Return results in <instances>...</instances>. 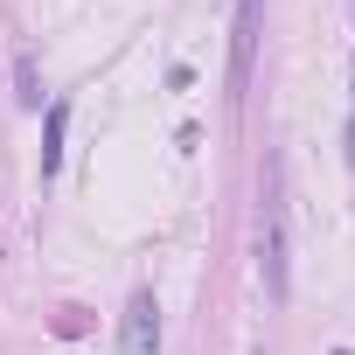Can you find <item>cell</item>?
<instances>
[{"label": "cell", "mask_w": 355, "mask_h": 355, "mask_svg": "<svg viewBox=\"0 0 355 355\" xmlns=\"http://www.w3.org/2000/svg\"><path fill=\"white\" fill-rule=\"evenodd\" d=\"M258 279L265 300L293 293V258H286V160L265 167V202H258Z\"/></svg>", "instance_id": "6da1fadb"}, {"label": "cell", "mask_w": 355, "mask_h": 355, "mask_svg": "<svg viewBox=\"0 0 355 355\" xmlns=\"http://www.w3.org/2000/svg\"><path fill=\"white\" fill-rule=\"evenodd\" d=\"M258 28H265V0H237V15H230V98H244V91H251Z\"/></svg>", "instance_id": "7a4b0ae2"}, {"label": "cell", "mask_w": 355, "mask_h": 355, "mask_svg": "<svg viewBox=\"0 0 355 355\" xmlns=\"http://www.w3.org/2000/svg\"><path fill=\"white\" fill-rule=\"evenodd\" d=\"M119 355H160V300L139 286L119 313Z\"/></svg>", "instance_id": "3957f363"}, {"label": "cell", "mask_w": 355, "mask_h": 355, "mask_svg": "<svg viewBox=\"0 0 355 355\" xmlns=\"http://www.w3.org/2000/svg\"><path fill=\"white\" fill-rule=\"evenodd\" d=\"M63 139H70V105L49 98V112H42V174L63 167Z\"/></svg>", "instance_id": "277c9868"}, {"label": "cell", "mask_w": 355, "mask_h": 355, "mask_svg": "<svg viewBox=\"0 0 355 355\" xmlns=\"http://www.w3.org/2000/svg\"><path fill=\"white\" fill-rule=\"evenodd\" d=\"M15 98L28 112H42V70H35V56H15Z\"/></svg>", "instance_id": "5b68a950"}, {"label": "cell", "mask_w": 355, "mask_h": 355, "mask_svg": "<svg viewBox=\"0 0 355 355\" xmlns=\"http://www.w3.org/2000/svg\"><path fill=\"white\" fill-rule=\"evenodd\" d=\"M348 91H355V77H348ZM348 153H355V112H348Z\"/></svg>", "instance_id": "8992f818"}, {"label": "cell", "mask_w": 355, "mask_h": 355, "mask_svg": "<svg viewBox=\"0 0 355 355\" xmlns=\"http://www.w3.org/2000/svg\"><path fill=\"white\" fill-rule=\"evenodd\" d=\"M334 355H348V348H334Z\"/></svg>", "instance_id": "52a82bcc"}]
</instances>
